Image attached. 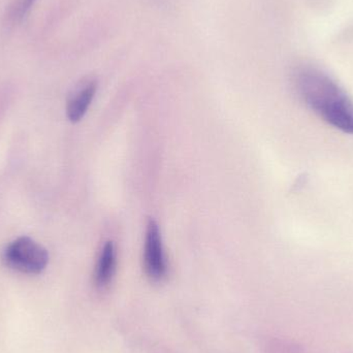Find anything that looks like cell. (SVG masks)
Instances as JSON below:
<instances>
[{
	"label": "cell",
	"instance_id": "6da1fadb",
	"mask_svg": "<svg viewBox=\"0 0 353 353\" xmlns=\"http://www.w3.org/2000/svg\"><path fill=\"white\" fill-rule=\"evenodd\" d=\"M292 83L299 97L319 118L353 134V101L329 72L315 64L303 63L294 70Z\"/></svg>",
	"mask_w": 353,
	"mask_h": 353
},
{
	"label": "cell",
	"instance_id": "7a4b0ae2",
	"mask_svg": "<svg viewBox=\"0 0 353 353\" xmlns=\"http://www.w3.org/2000/svg\"><path fill=\"white\" fill-rule=\"evenodd\" d=\"M4 265L14 271L28 275L41 273L49 261L48 251L28 236L12 241L2 254Z\"/></svg>",
	"mask_w": 353,
	"mask_h": 353
},
{
	"label": "cell",
	"instance_id": "3957f363",
	"mask_svg": "<svg viewBox=\"0 0 353 353\" xmlns=\"http://www.w3.org/2000/svg\"><path fill=\"white\" fill-rule=\"evenodd\" d=\"M144 268L153 281H161L168 274V265L163 252V241L159 224L150 220L147 225L144 248Z\"/></svg>",
	"mask_w": 353,
	"mask_h": 353
},
{
	"label": "cell",
	"instance_id": "277c9868",
	"mask_svg": "<svg viewBox=\"0 0 353 353\" xmlns=\"http://www.w3.org/2000/svg\"><path fill=\"white\" fill-rule=\"evenodd\" d=\"M97 90V81H88L83 84L70 97L68 103V117L72 122H78L84 117Z\"/></svg>",
	"mask_w": 353,
	"mask_h": 353
},
{
	"label": "cell",
	"instance_id": "5b68a950",
	"mask_svg": "<svg viewBox=\"0 0 353 353\" xmlns=\"http://www.w3.org/2000/svg\"><path fill=\"white\" fill-rule=\"evenodd\" d=\"M116 270V249L113 242H107L101 250L95 270V283L99 288L109 285Z\"/></svg>",
	"mask_w": 353,
	"mask_h": 353
},
{
	"label": "cell",
	"instance_id": "8992f818",
	"mask_svg": "<svg viewBox=\"0 0 353 353\" xmlns=\"http://www.w3.org/2000/svg\"><path fill=\"white\" fill-rule=\"evenodd\" d=\"M337 1L338 0H307V3L314 14L323 16V14H331Z\"/></svg>",
	"mask_w": 353,
	"mask_h": 353
},
{
	"label": "cell",
	"instance_id": "52a82bcc",
	"mask_svg": "<svg viewBox=\"0 0 353 353\" xmlns=\"http://www.w3.org/2000/svg\"><path fill=\"white\" fill-rule=\"evenodd\" d=\"M37 0H19L17 6L12 10V19L14 20H21L24 18L25 14L30 10L33 4Z\"/></svg>",
	"mask_w": 353,
	"mask_h": 353
},
{
	"label": "cell",
	"instance_id": "ba28073f",
	"mask_svg": "<svg viewBox=\"0 0 353 353\" xmlns=\"http://www.w3.org/2000/svg\"><path fill=\"white\" fill-rule=\"evenodd\" d=\"M334 43L336 45H353V23L336 34Z\"/></svg>",
	"mask_w": 353,
	"mask_h": 353
}]
</instances>
